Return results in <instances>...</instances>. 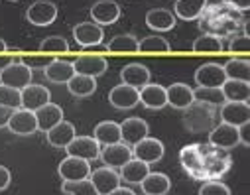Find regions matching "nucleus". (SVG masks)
Returning <instances> with one entry per match:
<instances>
[{
	"instance_id": "1",
	"label": "nucleus",
	"mask_w": 250,
	"mask_h": 195,
	"mask_svg": "<svg viewBox=\"0 0 250 195\" xmlns=\"http://www.w3.org/2000/svg\"><path fill=\"white\" fill-rule=\"evenodd\" d=\"M199 26L203 34H211L217 38H232L242 28V34H248V22L242 18V12L230 8L225 2L207 4L199 16Z\"/></svg>"
},
{
	"instance_id": "2",
	"label": "nucleus",
	"mask_w": 250,
	"mask_h": 195,
	"mask_svg": "<svg viewBox=\"0 0 250 195\" xmlns=\"http://www.w3.org/2000/svg\"><path fill=\"white\" fill-rule=\"evenodd\" d=\"M215 108L203 103H193L183 110V126L193 134L211 132L215 126Z\"/></svg>"
},
{
	"instance_id": "3",
	"label": "nucleus",
	"mask_w": 250,
	"mask_h": 195,
	"mask_svg": "<svg viewBox=\"0 0 250 195\" xmlns=\"http://www.w3.org/2000/svg\"><path fill=\"white\" fill-rule=\"evenodd\" d=\"M211 150V144H187L179 150V162L183 170L191 175V179H201V170L205 164V158Z\"/></svg>"
},
{
	"instance_id": "4",
	"label": "nucleus",
	"mask_w": 250,
	"mask_h": 195,
	"mask_svg": "<svg viewBox=\"0 0 250 195\" xmlns=\"http://www.w3.org/2000/svg\"><path fill=\"white\" fill-rule=\"evenodd\" d=\"M232 166V160L229 156V152H223V150H217L211 146L207 158H205V164H203V170H201V179L203 181H219Z\"/></svg>"
},
{
	"instance_id": "5",
	"label": "nucleus",
	"mask_w": 250,
	"mask_h": 195,
	"mask_svg": "<svg viewBox=\"0 0 250 195\" xmlns=\"http://www.w3.org/2000/svg\"><path fill=\"white\" fill-rule=\"evenodd\" d=\"M32 83V69L22 63V59H14L8 67L0 71V85L22 91Z\"/></svg>"
},
{
	"instance_id": "6",
	"label": "nucleus",
	"mask_w": 250,
	"mask_h": 195,
	"mask_svg": "<svg viewBox=\"0 0 250 195\" xmlns=\"http://www.w3.org/2000/svg\"><path fill=\"white\" fill-rule=\"evenodd\" d=\"M209 144L217 150H223V152H229V150L236 148L240 144L238 128L230 126V124H225V122L213 126L211 132H209Z\"/></svg>"
},
{
	"instance_id": "7",
	"label": "nucleus",
	"mask_w": 250,
	"mask_h": 195,
	"mask_svg": "<svg viewBox=\"0 0 250 195\" xmlns=\"http://www.w3.org/2000/svg\"><path fill=\"white\" fill-rule=\"evenodd\" d=\"M73 63V69L75 73L79 75H87V77H101L104 75L106 67H108V61L103 57V55H97V53H81Z\"/></svg>"
},
{
	"instance_id": "8",
	"label": "nucleus",
	"mask_w": 250,
	"mask_h": 195,
	"mask_svg": "<svg viewBox=\"0 0 250 195\" xmlns=\"http://www.w3.org/2000/svg\"><path fill=\"white\" fill-rule=\"evenodd\" d=\"M57 173L63 181H79V179H89L91 175V164L81 158L65 156L59 162Z\"/></svg>"
},
{
	"instance_id": "9",
	"label": "nucleus",
	"mask_w": 250,
	"mask_h": 195,
	"mask_svg": "<svg viewBox=\"0 0 250 195\" xmlns=\"http://www.w3.org/2000/svg\"><path fill=\"white\" fill-rule=\"evenodd\" d=\"M120 142H124L126 146H136L140 140H144L148 136V122L144 118H138V116H132V118H126L122 120L120 124Z\"/></svg>"
},
{
	"instance_id": "10",
	"label": "nucleus",
	"mask_w": 250,
	"mask_h": 195,
	"mask_svg": "<svg viewBox=\"0 0 250 195\" xmlns=\"http://www.w3.org/2000/svg\"><path fill=\"white\" fill-rule=\"evenodd\" d=\"M101 150H103V146L93 136H75L73 142L65 148L67 156L81 158V160H87V162L99 160L101 158Z\"/></svg>"
},
{
	"instance_id": "11",
	"label": "nucleus",
	"mask_w": 250,
	"mask_h": 195,
	"mask_svg": "<svg viewBox=\"0 0 250 195\" xmlns=\"http://www.w3.org/2000/svg\"><path fill=\"white\" fill-rule=\"evenodd\" d=\"M47 103H51V93L43 85H36V83L32 85L30 83L28 87H24L20 91V107L26 108V110L36 112L38 108H42Z\"/></svg>"
},
{
	"instance_id": "12",
	"label": "nucleus",
	"mask_w": 250,
	"mask_h": 195,
	"mask_svg": "<svg viewBox=\"0 0 250 195\" xmlns=\"http://www.w3.org/2000/svg\"><path fill=\"white\" fill-rule=\"evenodd\" d=\"M8 128H10V132H14L16 136H30V134L38 132L36 112L26 110V108L12 110L10 120H8Z\"/></svg>"
},
{
	"instance_id": "13",
	"label": "nucleus",
	"mask_w": 250,
	"mask_h": 195,
	"mask_svg": "<svg viewBox=\"0 0 250 195\" xmlns=\"http://www.w3.org/2000/svg\"><path fill=\"white\" fill-rule=\"evenodd\" d=\"M57 18V6L49 0H40V2H34L28 10H26V20L34 26H49L53 24Z\"/></svg>"
},
{
	"instance_id": "14",
	"label": "nucleus",
	"mask_w": 250,
	"mask_h": 195,
	"mask_svg": "<svg viewBox=\"0 0 250 195\" xmlns=\"http://www.w3.org/2000/svg\"><path fill=\"white\" fill-rule=\"evenodd\" d=\"M108 103L118 110L134 108L140 103V91L128 85H116L108 91Z\"/></svg>"
},
{
	"instance_id": "15",
	"label": "nucleus",
	"mask_w": 250,
	"mask_h": 195,
	"mask_svg": "<svg viewBox=\"0 0 250 195\" xmlns=\"http://www.w3.org/2000/svg\"><path fill=\"white\" fill-rule=\"evenodd\" d=\"M164 144L158 138H150L146 136L144 140H140L136 146H132V156L144 164H156L164 158Z\"/></svg>"
},
{
	"instance_id": "16",
	"label": "nucleus",
	"mask_w": 250,
	"mask_h": 195,
	"mask_svg": "<svg viewBox=\"0 0 250 195\" xmlns=\"http://www.w3.org/2000/svg\"><path fill=\"white\" fill-rule=\"evenodd\" d=\"M225 81H227V75H225L223 65H219V63H213V61L203 63L195 71V83L199 87H217V89H221Z\"/></svg>"
},
{
	"instance_id": "17",
	"label": "nucleus",
	"mask_w": 250,
	"mask_h": 195,
	"mask_svg": "<svg viewBox=\"0 0 250 195\" xmlns=\"http://www.w3.org/2000/svg\"><path fill=\"white\" fill-rule=\"evenodd\" d=\"M120 18V6L114 0H99L91 6V20L97 26H110Z\"/></svg>"
},
{
	"instance_id": "18",
	"label": "nucleus",
	"mask_w": 250,
	"mask_h": 195,
	"mask_svg": "<svg viewBox=\"0 0 250 195\" xmlns=\"http://www.w3.org/2000/svg\"><path fill=\"white\" fill-rule=\"evenodd\" d=\"M89 179L95 185V189H97L99 195H108L110 191H114L116 187H120V175H118V172L112 170V168H106V166L91 172Z\"/></svg>"
},
{
	"instance_id": "19",
	"label": "nucleus",
	"mask_w": 250,
	"mask_h": 195,
	"mask_svg": "<svg viewBox=\"0 0 250 195\" xmlns=\"http://www.w3.org/2000/svg\"><path fill=\"white\" fill-rule=\"evenodd\" d=\"M132 148L126 146L124 142H118V144H110V146H103L101 150V160L104 162L106 168H122L128 160H132Z\"/></svg>"
},
{
	"instance_id": "20",
	"label": "nucleus",
	"mask_w": 250,
	"mask_h": 195,
	"mask_svg": "<svg viewBox=\"0 0 250 195\" xmlns=\"http://www.w3.org/2000/svg\"><path fill=\"white\" fill-rule=\"evenodd\" d=\"M120 79H122V85H128L140 91L142 87L150 83V69L144 63H128L122 67Z\"/></svg>"
},
{
	"instance_id": "21",
	"label": "nucleus",
	"mask_w": 250,
	"mask_h": 195,
	"mask_svg": "<svg viewBox=\"0 0 250 195\" xmlns=\"http://www.w3.org/2000/svg\"><path fill=\"white\" fill-rule=\"evenodd\" d=\"M250 120V105L248 103H232L227 101L221 107V122L230 126H242Z\"/></svg>"
},
{
	"instance_id": "22",
	"label": "nucleus",
	"mask_w": 250,
	"mask_h": 195,
	"mask_svg": "<svg viewBox=\"0 0 250 195\" xmlns=\"http://www.w3.org/2000/svg\"><path fill=\"white\" fill-rule=\"evenodd\" d=\"M73 38L79 45L83 47H93V45H101L104 32L101 26H97L95 22H81L73 28Z\"/></svg>"
},
{
	"instance_id": "23",
	"label": "nucleus",
	"mask_w": 250,
	"mask_h": 195,
	"mask_svg": "<svg viewBox=\"0 0 250 195\" xmlns=\"http://www.w3.org/2000/svg\"><path fill=\"white\" fill-rule=\"evenodd\" d=\"M45 136H47V142H49L53 148L65 150V148L73 142V138L77 136V132H75V126H73L69 120H61V122L55 124L51 130H47Z\"/></svg>"
},
{
	"instance_id": "24",
	"label": "nucleus",
	"mask_w": 250,
	"mask_h": 195,
	"mask_svg": "<svg viewBox=\"0 0 250 195\" xmlns=\"http://www.w3.org/2000/svg\"><path fill=\"white\" fill-rule=\"evenodd\" d=\"M43 75L49 83H59V85H67V81L75 75V69H73V63L71 61H65V59H57L53 57L51 63L43 69Z\"/></svg>"
},
{
	"instance_id": "25",
	"label": "nucleus",
	"mask_w": 250,
	"mask_h": 195,
	"mask_svg": "<svg viewBox=\"0 0 250 195\" xmlns=\"http://www.w3.org/2000/svg\"><path fill=\"white\" fill-rule=\"evenodd\" d=\"M166 99H167V105L173 107V108H179V110H185L189 105L195 103L193 99V89L185 83H173L166 89Z\"/></svg>"
},
{
	"instance_id": "26",
	"label": "nucleus",
	"mask_w": 250,
	"mask_h": 195,
	"mask_svg": "<svg viewBox=\"0 0 250 195\" xmlns=\"http://www.w3.org/2000/svg\"><path fill=\"white\" fill-rule=\"evenodd\" d=\"M36 120H38V130L47 132V130H51L55 124L63 120V108L55 103H47L36 110Z\"/></svg>"
},
{
	"instance_id": "27",
	"label": "nucleus",
	"mask_w": 250,
	"mask_h": 195,
	"mask_svg": "<svg viewBox=\"0 0 250 195\" xmlns=\"http://www.w3.org/2000/svg\"><path fill=\"white\" fill-rule=\"evenodd\" d=\"M140 103L150 108V110H160L167 105L166 99V87H162L160 83H148L146 87L140 89Z\"/></svg>"
},
{
	"instance_id": "28",
	"label": "nucleus",
	"mask_w": 250,
	"mask_h": 195,
	"mask_svg": "<svg viewBox=\"0 0 250 195\" xmlns=\"http://www.w3.org/2000/svg\"><path fill=\"white\" fill-rule=\"evenodd\" d=\"M150 173V166L148 164H144V162H140V160H136V158H132V160H128L126 164H124L122 168H120V181H126V183H132V185H140L142 183V179L146 177Z\"/></svg>"
},
{
	"instance_id": "29",
	"label": "nucleus",
	"mask_w": 250,
	"mask_h": 195,
	"mask_svg": "<svg viewBox=\"0 0 250 195\" xmlns=\"http://www.w3.org/2000/svg\"><path fill=\"white\" fill-rule=\"evenodd\" d=\"M93 138L101 144V146H110V144H118L120 142V126L114 120H103L95 126L93 130Z\"/></svg>"
},
{
	"instance_id": "30",
	"label": "nucleus",
	"mask_w": 250,
	"mask_h": 195,
	"mask_svg": "<svg viewBox=\"0 0 250 195\" xmlns=\"http://www.w3.org/2000/svg\"><path fill=\"white\" fill-rule=\"evenodd\" d=\"M144 195H166L169 189H171V181L166 173H160V172H150L142 183H140Z\"/></svg>"
},
{
	"instance_id": "31",
	"label": "nucleus",
	"mask_w": 250,
	"mask_h": 195,
	"mask_svg": "<svg viewBox=\"0 0 250 195\" xmlns=\"http://www.w3.org/2000/svg\"><path fill=\"white\" fill-rule=\"evenodd\" d=\"M146 24L156 32H169L175 26V16L166 8H152L146 14Z\"/></svg>"
},
{
	"instance_id": "32",
	"label": "nucleus",
	"mask_w": 250,
	"mask_h": 195,
	"mask_svg": "<svg viewBox=\"0 0 250 195\" xmlns=\"http://www.w3.org/2000/svg\"><path fill=\"white\" fill-rule=\"evenodd\" d=\"M207 6V0H175V18L181 20H197Z\"/></svg>"
},
{
	"instance_id": "33",
	"label": "nucleus",
	"mask_w": 250,
	"mask_h": 195,
	"mask_svg": "<svg viewBox=\"0 0 250 195\" xmlns=\"http://www.w3.org/2000/svg\"><path fill=\"white\" fill-rule=\"evenodd\" d=\"M225 101H232V103H248L250 99V85L246 81H232L227 79L221 87Z\"/></svg>"
},
{
	"instance_id": "34",
	"label": "nucleus",
	"mask_w": 250,
	"mask_h": 195,
	"mask_svg": "<svg viewBox=\"0 0 250 195\" xmlns=\"http://www.w3.org/2000/svg\"><path fill=\"white\" fill-rule=\"evenodd\" d=\"M67 91L75 97H89L97 91V79L93 77H87V75H79L75 73L69 81H67Z\"/></svg>"
},
{
	"instance_id": "35",
	"label": "nucleus",
	"mask_w": 250,
	"mask_h": 195,
	"mask_svg": "<svg viewBox=\"0 0 250 195\" xmlns=\"http://www.w3.org/2000/svg\"><path fill=\"white\" fill-rule=\"evenodd\" d=\"M225 75L227 79H232V81H246L248 83V77H250V63L248 59H238V57H232L229 59L225 65Z\"/></svg>"
},
{
	"instance_id": "36",
	"label": "nucleus",
	"mask_w": 250,
	"mask_h": 195,
	"mask_svg": "<svg viewBox=\"0 0 250 195\" xmlns=\"http://www.w3.org/2000/svg\"><path fill=\"white\" fill-rule=\"evenodd\" d=\"M106 49L116 53H138V38L132 34H118L108 42Z\"/></svg>"
},
{
	"instance_id": "37",
	"label": "nucleus",
	"mask_w": 250,
	"mask_h": 195,
	"mask_svg": "<svg viewBox=\"0 0 250 195\" xmlns=\"http://www.w3.org/2000/svg\"><path fill=\"white\" fill-rule=\"evenodd\" d=\"M193 99L195 103H203L209 107H223L227 103L223 91L217 87H197L193 89Z\"/></svg>"
},
{
	"instance_id": "38",
	"label": "nucleus",
	"mask_w": 250,
	"mask_h": 195,
	"mask_svg": "<svg viewBox=\"0 0 250 195\" xmlns=\"http://www.w3.org/2000/svg\"><path fill=\"white\" fill-rule=\"evenodd\" d=\"M191 49H193L195 53H221V51L225 49V43H223V40L217 38V36L203 34V36H199V38L193 42Z\"/></svg>"
},
{
	"instance_id": "39",
	"label": "nucleus",
	"mask_w": 250,
	"mask_h": 195,
	"mask_svg": "<svg viewBox=\"0 0 250 195\" xmlns=\"http://www.w3.org/2000/svg\"><path fill=\"white\" fill-rule=\"evenodd\" d=\"M138 51H142V53H167V51H171V45L162 36H146L144 40H138Z\"/></svg>"
},
{
	"instance_id": "40",
	"label": "nucleus",
	"mask_w": 250,
	"mask_h": 195,
	"mask_svg": "<svg viewBox=\"0 0 250 195\" xmlns=\"http://www.w3.org/2000/svg\"><path fill=\"white\" fill-rule=\"evenodd\" d=\"M61 191L65 195H99L91 179H79V181H63Z\"/></svg>"
},
{
	"instance_id": "41",
	"label": "nucleus",
	"mask_w": 250,
	"mask_h": 195,
	"mask_svg": "<svg viewBox=\"0 0 250 195\" xmlns=\"http://www.w3.org/2000/svg\"><path fill=\"white\" fill-rule=\"evenodd\" d=\"M40 51L42 53H65L69 51V43L61 36H49L40 43Z\"/></svg>"
},
{
	"instance_id": "42",
	"label": "nucleus",
	"mask_w": 250,
	"mask_h": 195,
	"mask_svg": "<svg viewBox=\"0 0 250 195\" xmlns=\"http://www.w3.org/2000/svg\"><path fill=\"white\" fill-rule=\"evenodd\" d=\"M0 107H6L10 110L22 108L20 107V91L6 87V85H0Z\"/></svg>"
},
{
	"instance_id": "43",
	"label": "nucleus",
	"mask_w": 250,
	"mask_h": 195,
	"mask_svg": "<svg viewBox=\"0 0 250 195\" xmlns=\"http://www.w3.org/2000/svg\"><path fill=\"white\" fill-rule=\"evenodd\" d=\"M199 195H230V189L223 181H205L199 189Z\"/></svg>"
},
{
	"instance_id": "44",
	"label": "nucleus",
	"mask_w": 250,
	"mask_h": 195,
	"mask_svg": "<svg viewBox=\"0 0 250 195\" xmlns=\"http://www.w3.org/2000/svg\"><path fill=\"white\" fill-rule=\"evenodd\" d=\"M229 51H232V53H248L250 51V38H248V34L232 36L230 43H229Z\"/></svg>"
},
{
	"instance_id": "45",
	"label": "nucleus",
	"mask_w": 250,
	"mask_h": 195,
	"mask_svg": "<svg viewBox=\"0 0 250 195\" xmlns=\"http://www.w3.org/2000/svg\"><path fill=\"white\" fill-rule=\"evenodd\" d=\"M51 55H24L22 57V63L28 65V67L34 71V69H45L47 65L51 63Z\"/></svg>"
},
{
	"instance_id": "46",
	"label": "nucleus",
	"mask_w": 250,
	"mask_h": 195,
	"mask_svg": "<svg viewBox=\"0 0 250 195\" xmlns=\"http://www.w3.org/2000/svg\"><path fill=\"white\" fill-rule=\"evenodd\" d=\"M225 4H229L230 8L238 10V12H246L248 6H250V0H223Z\"/></svg>"
},
{
	"instance_id": "47",
	"label": "nucleus",
	"mask_w": 250,
	"mask_h": 195,
	"mask_svg": "<svg viewBox=\"0 0 250 195\" xmlns=\"http://www.w3.org/2000/svg\"><path fill=\"white\" fill-rule=\"evenodd\" d=\"M10 179H12L10 170L4 168V166H0V191H4V189L10 185Z\"/></svg>"
},
{
	"instance_id": "48",
	"label": "nucleus",
	"mask_w": 250,
	"mask_h": 195,
	"mask_svg": "<svg viewBox=\"0 0 250 195\" xmlns=\"http://www.w3.org/2000/svg\"><path fill=\"white\" fill-rule=\"evenodd\" d=\"M10 114H12V110H10V108H6V107H0V128L8 126Z\"/></svg>"
},
{
	"instance_id": "49",
	"label": "nucleus",
	"mask_w": 250,
	"mask_h": 195,
	"mask_svg": "<svg viewBox=\"0 0 250 195\" xmlns=\"http://www.w3.org/2000/svg\"><path fill=\"white\" fill-rule=\"evenodd\" d=\"M14 61L12 55H6V53H0V71H2L4 67H8V65Z\"/></svg>"
},
{
	"instance_id": "50",
	"label": "nucleus",
	"mask_w": 250,
	"mask_h": 195,
	"mask_svg": "<svg viewBox=\"0 0 250 195\" xmlns=\"http://www.w3.org/2000/svg\"><path fill=\"white\" fill-rule=\"evenodd\" d=\"M108 195H136V193H134L132 189H128V187H122V185H120V187H116L114 191H110Z\"/></svg>"
},
{
	"instance_id": "51",
	"label": "nucleus",
	"mask_w": 250,
	"mask_h": 195,
	"mask_svg": "<svg viewBox=\"0 0 250 195\" xmlns=\"http://www.w3.org/2000/svg\"><path fill=\"white\" fill-rule=\"evenodd\" d=\"M8 49V45H6V42L2 40V38H0V53H4Z\"/></svg>"
},
{
	"instance_id": "52",
	"label": "nucleus",
	"mask_w": 250,
	"mask_h": 195,
	"mask_svg": "<svg viewBox=\"0 0 250 195\" xmlns=\"http://www.w3.org/2000/svg\"><path fill=\"white\" fill-rule=\"evenodd\" d=\"M10 2H16V0H10Z\"/></svg>"
}]
</instances>
